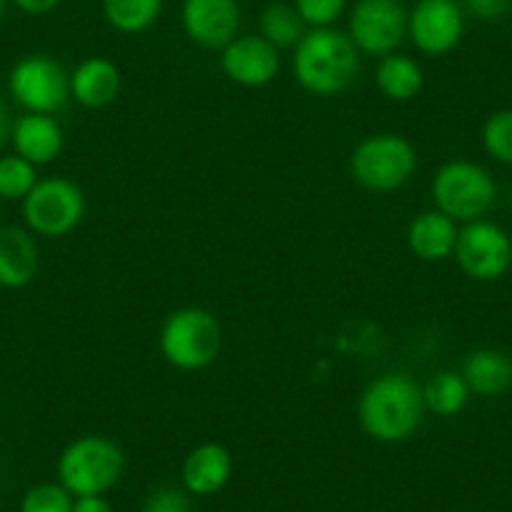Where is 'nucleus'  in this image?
I'll list each match as a JSON object with an SVG mask.
<instances>
[{
	"instance_id": "nucleus-26",
	"label": "nucleus",
	"mask_w": 512,
	"mask_h": 512,
	"mask_svg": "<svg viewBox=\"0 0 512 512\" xmlns=\"http://www.w3.org/2000/svg\"><path fill=\"white\" fill-rule=\"evenodd\" d=\"M76 497L61 482H41L26 490L21 500V512H73Z\"/></svg>"
},
{
	"instance_id": "nucleus-22",
	"label": "nucleus",
	"mask_w": 512,
	"mask_h": 512,
	"mask_svg": "<svg viewBox=\"0 0 512 512\" xmlns=\"http://www.w3.org/2000/svg\"><path fill=\"white\" fill-rule=\"evenodd\" d=\"M164 0H103V18L118 33H144L159 21Z\"/></svg>"
},
{
	"instance_id": "nucleus-18",
	"label": "nucleus",
	"mask_w": 512,
	"mask_h": 512,
	"mask_svg": "<svg viewBox=\"0 0 512 512\" xmlns=\"http://www.w3.org/2000/svg\"><path fill=\"white\" fill-rule=\"evenodd\" d=\"M457 221L437 209H427L417 214L407 226V246L422 262H442L455 254Z\"/></svg>"
},
{
	"instance_id": "nucleus-28",
	"label": "nucleus",
	"mask_w": 512,
	"mask_h": 512,
	"mask_svg": "<svg viewBox=\"0 0 512 512\" xmlns=\"http://www.w3.org/2000/svg\"><path fill=\"white\" fill-rule=\"evenodd\" d=\"M144 512H191V502L184 490L156 487L144 502Z\"/></svg>"
},
{
	"instance_id": "nucleus-7",
	"label": "nucleus",
	"mask_w": 512,
	"mask_h": 512,
	"mask_svg": "<svg viewBox=\"0 0 512 512\" xmlns=\"http://www.w3.org/2000/svg\"><path fill=\"white\" fill-rule=\"evenodd\" d=\"M86 216L83 189L63 176L38 179L31 194L23 199V221L28 231L46 239H61L71 234Z\"/></svg>"
},
{
	"instance_id": "nucleus-16",
	"label": "nucleus",
	"mask_w": 512,
	"mask_h": 512,
	"mask_svg": "<svg viewBox=\"0 0 512 512\" xmlns=\"http://www.w3.org/2000/svg\"><path fill=\"white\" fill-rule=\"evenodd\" d=\"M71 98L83 108H106L121 93V71L103 56H91L78 63L68 76Z\"/></svg>"
},
{
	"instance_id": "nucleus-12",
	"label": "nucleus",
	"mask_w": 512,
	"mask_h": 512,
	"mask_svg": "<svg viewBox=\"0 0 512 512\" xmlns=\"http://www.w3.org/2000/svg\"><path fill=\"white\" fill-rule=\"evenodd\" d=\"M181 26L191 43L206 51H221L239 36V0H184Z\"/></svg>"
},
{
	"instance_id": "nucleus-33",
	"label": "nucleus",
	"mask_w": 512,
	"mask_h": 512,
	"mask_svg": "<svg viewBox=\"0 0 512 512\" xmlns=\"http://www.w3.org/2000/svg\"><path fill=\"white\" fill-rule=\"evenodd\" d=\"M6 3L8 0H0V16H3V11H6Z\"/></svg>"
},
{
	"instance_id": "nucleus-1",
	"label": "nucleus",
	"mask_w": 512,
	"mask_h": 512,
	"mask_svg": "<svg viewBox=\"0 0 512 512\" xmlns=\"http://www.w3.org/2000/svg\"><path fill=\"white\" fill-rule=\"evenodd\" d=\"M425 412L422 384L405 372L379 374L364 387L357 402L362 430L387 445L410 440L425 422Z\"/></svg>"
},
{
	"instance_id": "nucleus-32",
	"label": "nucleus",
	"mask_w": 512,
	"mask_h": 512,
	"mask_svg": "<svg viewBox=\"0 0 512 512\" xmlns=\"http://www.w3.org/2000/svg\"><path fill=\"white\" fill-rule=\"evenodd\" d=\"M11 131H13V121H11V113H8L6 103L0 101V146L11 141Z\"/></svg>"
},
{
	"instance_id": "nucleus-14",
	"label": "nucleus",
	"mask_w": 512,
	"mask_h": 512,
	"mask_svg": "<svg viewBox=\"0 0 512 512\" xmlns=\"http://www.w3.org/2000/svg\"><path fill=\"white\" fill-rule=\"evenodd\" d=\"M11 144L18 156L33 166H48L61 156L66 136L61 123L46 113H23L13 121Z\"/></svg>"
},
{
	"instance_id": "nucleus-31",
	"label": "nucleus",
	"mask_w": 512,
	"mask_h": 512,
	"mask_svg": "<svg viewBox=\"0 0 512 512\" xmlns=\"http://www.w3.org/2000/svg\"><path fill=\"white\" fill-rule=\"evenodd\" d=\"M73 512H113V505L106 495H86L73 500Z\"/></svg>"
},
{
	"instance_id": "nucleus-4",
	"label": "nucleus",
	"mask_w": 512,
	"mask_h": 512,
	"mask_svg": "<svg viewBox=\"0 0 512 512\" xmlns=\"http://www.w3.org/2000/svg\"><path fill=\"white\" fill-rule=\"evenodd\" d=\"M221 324L209 309L181 307L166 317L159 332V349L171 367L199 372L211 367L221 352Z\"/></svg>"
},
{
	"instance_id": "nucleus-2",
	"label": "nucleus",
	"mask_w": 512,
	"mask_h": 512,
	"mask_svg": "<svg viewBox=\"0 0 512 512\" xmlns=\"http://www.w3.org/2000/svg\"><path fill=\"white\" fill-rule=\"evenodd\" d=\"M292 73L312 96H337L347 91L359 73V51L347 33L312 28L294 46Z\"/></svg>"
},
{
	"instance_id": "nucleus-29",
	"label": "nucleus",
	"mask_w": 512,
	"mask_h": 512,
	"mask_svg": "<svg viewBox=\"0 0 512 512\" xmlns=\"http://www.w3.org/2000/svg\"><path fill=\"white\" fill-rule=\"evenodd\" d=\"M457 3L462 11L480 21H495V18L505 16L512 6V0H457Z\"/></svg>"
},
{
	"instance_id": "nucleus-5",
	"label": "nucleus",
	"mask_w": 512,
	"mask_h": 512,
	"mask_svg": "<svg viewBox=\"0 0 512 512\" xmlns=\"http://www.w3.org/2000/svg\"><path fill=\"white\" fill-rule=\"evenodd\" d=\"M432 204L457 224L482 219L497 199V184L485 166L475 161H447L430 184Z\"/></svg>"
},
{
	"instance_id": "nucleus-6",
	"label": "nucleus",
	"mask_w": 512,
	"mask_h": 512,
	"mask_svg": "<svg viewBox=\"0 0 512 512\" xmlns=\"http://www.w3.org/2000/svg\"><path fill=\"white\" fill-rule=\"evenodd\" d=\"M417 171V151L400 134H374L354 146L349 174L362 189L390 194L402 189Z\"/></svg>"
},
{
	"instance_id": "nucleus-15",
	"label": "nucleus",
	"mask_w": 512,
	"mask_h": 512,
	"mask_svg": "<svg viewBox=\"0 0 512 512\" xmlns=\"http://www.w3.org/2000/svg\"><path fill=\"white\" fill-rule=\"evenodd\" d=\"M234 470L231 452L219 442H204L186 455L181 465V482L189 495L209 497L226 487Z\"/></svg>"
},
{
	"instance_id": "nucleus-13",
	"label": "nucleus",
	"mask_w": 512,
	"mask_h": 512,
	"mask_svg": "<svg viewBox=\"0 0 512 512\" xmlns=\"http://www.w3.org/2000/svg\"><path fill=\"white\" fill-rule=\"evenodd\" d=\"M221 71L231 83L244 88H262L277 78L279 48L262 36H236L221 48Z\"/></svg>"
},
{
	"instance_id": "nucleus-30",
	"label": "nucleus",
	"mask_w": 512,
	"mask_h": 512,
	"mask_svg": "<svg viewBox=\"0 0 512 512\" xmlns=\"http://www.w3.org/2000/svg\"><path fill=\"white\" fill-rule=\"evenodd\" d=\"M13 6L28 16H48L61 6V0H13Z\"/></svg>"
},
{
	"instance_id": "nucleus-8",
	"label": "nucleus",
	"mask_w": 512,
	"mask_h": 512,
	"mask_svg": "<svg viewBox=\"0 0 512 512\" xmlns=\"http://www.w3.org/2000/svg\"><path fill=\"white\" fill-rule=\"evenodd\" d=\"M66 68L51 56H26L11 68L8 76V93L13 101L26 113H46L53 116L66 106L71 98V83H68Z\"/></svg>"
},
{
	"instance_id": "nucleus-3",
	"label": "nucleus",
	"mask_w": 512,
	"mask_h": 512,
	"mask_svg": "<svg viewBox=\"0 0 512 512\" xmlns=\"http://www.w3.org/2000/svg\"><path fill=\"white\" fill-rule=\"evenodd\" d=\"M56 470L58 482L73 497L106 495L121 482L126 457L111 437L83 435L63 447Z\"/></svg>"
},
{
	"instance_id": "nucleus-17",
	"label": "nucleus",
	"mask_w": 512,
	"mask_h": 512,
	"mask_svg": "<svg viewBox=\"0 0 512 512\" xmlns=\"http://www.w3.org/2000/svg\"><path fill=\"white\" fill-rule=\"evenodd\" d=\"M38 274V244L21 226H0V287L21 289Z\"/></svg>"
},
{
	"instance_id": "nucleus-20",
	"label": "nucleus",
	"mask_w": 512,
	"mask_h": 512,
	"mask_svg": "<svg viewBox=\"0 0 512 512\" xmlns=\"http://www.w3.org/2000/svg\"><path fill=\"white\" fill-rule=\"evenodd\" d=\"M374 81L382 96L390 101H412L425 86V73L415 58L395 51L390 56H382Z\"/></svg>"
},
{
	"instance_id": "nucleus-23",
	"label": "nucleus",
	"mask_w": 512,
	"mask_h": 512,
	"mask_svg": "<svg viewBox=\"0 0 512 512\" xmlns=\"http://www.w3.org/2000/svg\"><path fill=\"white\" fill-rule=\"evenodd\" d=\"M259 36L267 38L274 48H294L307 33V23L289 3H269L259 18Z\"/></svg>"
},
{
	"instance_id": "nucleus-21",
	"label": "nucleus",
	"mask_w": 512,
	"mask_h": 512,
	"mask_svg": "<svg viewBox=\"0 0 512 512\" xmlns=\"http://www.w3.org/2000/svg\"><path fill=\"white\" fill-rule=\"evenodd\" d=\"M470 395L465 377L452 369L435 372L422 384V400H425L427 412L437 417H457L470 402Z\"/></svg>"
},
{
	"instance_id": "nucleus-24",
	"label": "nucleus",
	"mask_w": 512,
	"mask_h": 512,
	"mask_svg": "<svg viewBox=\"0 0 512 512\" xmlns=\"http://www.w3.org/2000/svg\"><path fill=\"white\" fill-rule=\"evenodd\" d=\"M38 166L23 156L11 154L0 159V199L23 201L38 184Z\"/></svg>"
},
{
	"instance_id": "nucleus-11",
	"label": "nucleus",
	"mask_w": 512,
	"mask_h": 512,
	"mask_svg": "<svg viewBox=\"0 0 512 512\" xmlns=\"http://www.w3.org/2000/svg\"><path fill=\"white\" fill-rule=\"evenodd\" d=\"M407 36L425 56H447L465 36V11L457 0H417L407 21Z\"/></svg>"
},
{
	"instance_id": "nucleus-27",
	"label": "nucleus",
	"mask_w": 512,
	"mask_h": 512,
	"mask_svg": "<svg viewBox=\"0 0 512 512\" xmlns=\"http://www.w3.org/2000/svg\"><path fill=\"white\" fill-rule=\"evenodd\" d=\"M294 8L307 28H332L347 8V0H294Z\"/></svg>"
},
{
	"instance_id": "nucleus-25",
	"label": "nucleus",
	"mask_w": 512,
	"mask_h": 512,
	"mask_svg": "<svg viewBox=\"0 0 512 512\" xmlns=\"http://www.w3.org/2000/svg\"><path fill=\"white\" fill-rule=\"evenodd\" d=\"M482 149L497 164L512 166V108H500L482 126Z\"/></svg>"
},
{
	"instance_id": "nucleus-10",
	"label": "nucleus",
	"mask_w": 512,
	"mask_h": 512,
	"mask_svg": "<svg viewBox=\"0 0 512 512\" xmlns=\"http://www.w3.org/2000/svg\"><path fill=\"white\" fill-rule=\"evenodd\" d=\"M410 11L402 0H357L349 13V41L367 56H390L407 36Z\"/></svg>"
},
{
	"instance_id": "nucleus-19",
	"label": "nucleus",
	"mask_w": 512,
	"mask_h": 512,
	"mask_svg": "<svg viewBox=\"0 0 512 512\" xmlns=\"http://www.w3.org/2000/svg\"><path fill=\"white\" fill-rule=\"evenodd\" d=\"M460 374L472 395L500 397L512 387V357L500 349H475L465 357Z\"/></svg>"
},
{
	"instance_id": "nucleus-9",
	"label": "nucleus",
	"mask_w": 512,
	"mask_h": 512,
	"mask_svg": "<svg viewBox=\"0 0 512 512\" xmlns=\"http://www.w3.org/2000/svg\"><path fill=\"white\" fill-rule=\"evenodd\" d=\"M452 256L475 282H497L512 267V239L495 221L477 219L462 226Z\"/></svg>"
}]
</instances>
